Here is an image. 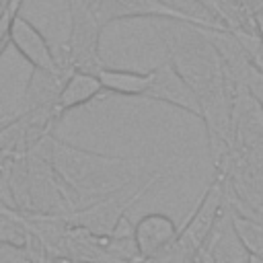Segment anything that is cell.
Returning <instances> with one entry per match:
<instances>
[{"label":"cell","instance_id":"obj_8","mask_svg":"<svg viewBox=\"0 0 263 263\" xmlns=\"http://www.w3.org/2000/svg\"><path fill=\"white\" fill-rule=\"evenodd\" d=\"M103 92V86L97 78L95 72H86V70H76L68 76V80L64 82V86L58 92V103L55 109L60 113L76 109L88 101H92L95 97H99Z\"/></svg>","mask_w":263,"mask_h":263},{"label":"cell","instance_id":"obj_6","mask_svg":"<svg viewBox=\"0 0 263 263\" xmlns=\"http://www.w3.org/2000/svg\"><path fill=\"white\" fill-rule=\"evenodd\" d=\"M8 41L16 47V51L37 70L53 74L58 70L55 55L45 41V37L21 14H14L8 29Z\"/></svg>","mask_w":263,"mask_h":263},{"label":"cell","instance_id":"obj_3","mask_svg":"<svg viewBox=\"0 0 263 263\" xmlns=\"http://www.w3.org/2000/svg\"><path fill=\"white\" fill-rule=\"evenodd\" d=\"M158 177H160V175L152 177V179H150L144 187H140L132 197H107V199H103V201H99V203H95V205H90V208L78 212V214L72 218V222H74L78 228H82V230H86L88 234H92V236H111V234L115 232V228L119 226V222L125 218L127 208L134 205V203L148 191V187L154 185V181H156Z\"/></svg>","mask_w":263,"mask_h":263},{"label":"cell","instance_id":"obj_10","mask_svg":"<svg viewBox=\"0 0 263 263\" xmlns=\"http://www.w3.org/2000/svg\"><path fill=\"white\" fill-rule=\"evenodd\" d=\"M230 214H232L234 228H236L247 253L251 255V259L263 261V224L253 218L240 216L238 212H230Z\"/></svg>","mask_w":263,"mask_h":263},{"label":"cell","instance_id":"obj_9","mask_svg":"<svg viewBox=\"0 0 263 263\" xmlns=\"http://www.w3.org/2000/svg\"><path fill=\"white\" fill-rule=\"evenodd\" d=\"M95 74H97L103 90L121 95V97L144 99V95L152 82V70L134 72V70H117V68H99Z\"/></svg>","mask_w":263,"mask_h":263},{"label":"cell","instance_id":"obj_4","mask_svg":"<svg viewBox=\"0 0 263 263\" xmlns=\"http://www.w3.org/2000/svg\"><path fill=\"white\" fill-rule=\"evenodd\" d=\"M177 236H179V226L171 216L160 212L142 216L132 230L134 247L140 261H154L162 257L175 245Z\"/></svg>","mask_w":263,"mask_h":263},{"label":"cell","instance_id":"obj_7","mask_svg":"<svg viewBox=\"0 0 263 263\" xmlns=\"http://www.w3.org/2000/svg\"><path fill=\"white\" fill-rule=\"evenodd\" d=\"M55 162L60 166V171L64 173V177L72 183H86L88 179H92L95 175L117 166V164H125V158H117V156H103V154H95V152H84V150H76L72 146L66 144H55Z\"/></svg>","mask_w":263,"mask_h":263},{"label":"cell","instance_id":"obj_2","mask_svg":"<svg viewBox=\"0 0 263 263\" xmlns=\"http://www.w3.org/2000/svg\"><path fill=\"white\" fill-rule=\"evenodd\" d=\"M144 99L171 105V107L181 109V111L203 121V111H201L197 95L193 92L189 82L179 74V70L173 66L171 60L152 68V82H150V88L146 90Z\"/></svg>","mask_w":263,"mask_h":263},{"label":"cell","instance_id":"obj_5","mask_svg":"<svg viewBox=\"0 0 263 263\" xmlns=\"http://www.w3.org/2000/svg\"><path fill=\"white\" fill-rule=\"evenodd\" d=\"M247 261H251V255L247 253L234 228L232 214L222 210L195 263H247Z\"/></svg>","mask_w":263,"mask_h":263},{"label":"cell","instance_id":"obj_11","mask_svg":"<svg viewBox=\"0 0 263 263\" xmlns=\"http://www.w3.org/2000/svg\"><path fill=\"white\" fill-rule=\"evenodd\" d=\"M259 21H261V29H263V14H261V16H259Z\"/></svg>","mask_w":263,"mask_h":263},{"label":"cell","instance_id":"obj_1","mask_svg":"<svg viewBox=\"0 0 263 263\" xmlns=\"http://www.w3.org/2000/svg\"><path fill=\"white\" fill-rule=\"evenodd\" d=\"M90 10L99 27H105L107 23L119 18H164L201 27L208 31L218 29L216 23L205 21L201 16H193L177 6H171L166 0H95Z\"/></svg>","mask_w":263,"mask_h":263}]
</instances>
